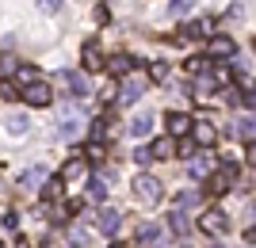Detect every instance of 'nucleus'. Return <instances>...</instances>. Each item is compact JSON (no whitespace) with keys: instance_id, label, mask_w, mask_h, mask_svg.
Returning a JSON list of instances; mask_svg holds the SVG:
<instances>
[{"instance_id":"f257e3e1","label":"nucleus","mask_w":256,"mask_h":248,"mask_svg":"<svg viewBox=\"0 0 256 248\" xmlns=\"http://www.w3.org/2000/svg\"><path fill=\"white\" fill-rule=\"evenodd\" d=\"M234 184H237V164L234 161H226L222 168H214V172L206 176V191L210 195H226Z\"/></svg>"},{"instance_id":"f03ea898","label":"nucleus","mask_w":256,"mask_h":248,"mask_svg":"<svg viewBox=\"0 0 256 248\" xmlns=\"http://www.w3.org/2000/svg\"><path fill=\"white\" fill-rule=\"evenodd\" d=\"M134 195H138L142 203H160V199H164V187H160V180L157 176H138V180H134Z\"/></svg>"},{"instance_id":"7ed1b4c3","label":"nucleus","mask_w":256,"mask_h":248,"mask_svg":"<svg viewBox=\"0 0 256 248\" xmlns=\"http://www.w3.org/2000/svg\"><path fill=\"white\" fill-rule=\"evenodd\" d=\"M80 126H84V115H80V111L76 107H65L62 115H58V138H76V134H80Z\"/></svg>"},{"instance_id":"20e7f679","label":"nucleus","mask_w":256,"mask_h":248,"mask_svg":"<svg viewBox=\"0 0 256 248\" xmlns=\"http://www.w3.org/2000/svg\"><path fill=\"white\" fill-rule=\"evenodd\" d=\"M23 99L31 103V107H50L54 103V88L46 80H31V84L23 88Z\"/></svg>"},{"instance_id":"39448f33","label":"nucleus","mask_w":256,"mask_h":248,"mask_svg":"<svg viewBox=\"0 0 256 248\" xmlns=\"http://www.w3.org/2000/svg\"><path fill=\"white\" fill-rule=\"evenodd\" d=\"M199 229H203V233H210V237L230 233V218H226V210H206V214L199 218Z\"/></svg>"},{"instance_id":"423d86ee","label":"nucleus","mask_w":256,"mask_h":248,"mask_svg":"<svg viewBox=\"0 0 256 248\" xmlns=\"http://www.w3.org/2000/svg\"><path fill=\"white\" fill-rule=\"evenodd\" d=\"M146 88H150V80H146V76H126V80H122V88H118V103H138Z\"/></svg>"},{"instance_id":"0eeeda50","label":"nucleus","mask_w":256,"mask_h":248,"mask_svg":"<svg viewBox=\"0 0 256 248\" xmlns=\"http://www.w3.org/2000/svg\"><path fill=\"white\" fill-rule=\"evenodd\" d=\"M88 172V157H69V161L62 164V172H58V184H73V180H80V176Z\"/></svg>"},{"instance_id":"6e6552de","label":"nucleus","mask_w":256,"mask_h":248,"mask_svg":"<svg viewBox=\"0 0 256 248\" xmlns=\"http://www.w3.org/2000/svg\"><path fill=\"white\" fill-rule=\"evenodd\" d=\"M176 153H180V145H176V138H168V134L150 141V161H172Z\"/></svg>"},{"instance_id":"1a4fd4ad","label":"nucleus","mask_w":256,"mask_h":248,"mask_svg":"<svg viewBox=\"0 0 256 248\" xmlns=\"http://www.w3.org/2000/svg\"><path fill=\"white\" fill-rule=\"evenodd\" d=\"M234 50H237V42L230 38V34H214L210 46H206V54H210V57H230Z\"/></svg>"},{"instance_id":"9d476101","label":"nucleus","mask_w":256,"mask_h":248,"mask_svg":"<svg viewBox=\"0 0 256 248\" xmlns=\"http://www.w3.org/2000/svg\"><path fill=\"white\" fill-rule=\"evenodd\" d=\"M164 122H168V138H180V134H188V130H192V119H188V115H184V111H168V115H164Z\"/></svg>"},{"instance_id":"9b49d317","label":"nucleus","mask_w":256,"mask_h":248,"mask_svg":"<svg viewBox=\"0 0 256 248\" xmlns=\"http://www.w3.org/2000/svg\"><path fill=\"white\" fill-rule=\"evenodd\" d=\"M118 226H122V218H118L115 210H104V214L96 218V229L104 233V237H115V233H118Z\"/></svg>"},{"instance_id":"f8f14e48","label":"nucleus","mask_w":256,"mask_h":248,"mask_svg":"<svg viewBox=\"0 0 256 248\" xmlns=\"http://www.w3.org/2000/svg\"><path fill=\"white\" fill-rule=\"evenodd\" d=\"M192 138L199 141V145H214V141H218V130H214L210 122H192Z\"/></svg>"},{"instance_id":"ddd939ff","label":"nucleus","mask_w":256,"mask_h":248,"mask_svg":"<svg viewBox=\"0 0 256 248\" xmlns=\"http://www.w3.org/2000/svg\"><path fill=\"white\" fill-rule=\"evenodd\" d=\"M62 80L69 88H73V96H88V76L76 73V69H69V73H62Z\"/></svg>"},{"instance_id":"4468645a","label":"nucleus","mask_w":256,"mask_h":248,"mask_svg":"<svg viewBox=\"0 0 256 248\" xmlns=\"http://www.w3.org/2000/svg\"><path fill=\"white\" fill-rule=\"evenodd\" d=\"M107 180H111L107 172L92 176V180H88V195H92V199H107V191H111V187H107Z\"/></svg>"},{"instance_id":"2eb2a0df","label":"nucleus","mask_w":256,"mask_h":248,"mask_svg":"<svg viewBox=\"0 0 256 248\" xmlns=\"http://www.w3.org/2000/svg\"><path fill=\"white\" fill-rule=\"evenodd\" d=\"M84 69H104V54L96 42H84Z\"/></svg>"},{"instance_id":"dca6fc26","label":"nucleus","mask_w":256,"mask_h":248,"mask_svg":"<svg viewBox=\"0 0 256 248\" xmlns=\"http://www.w3.org/2000/svg\"><path fill=\"white\" fill-rule=\"evenodd\" d=\"M46 180H50V172H46V168H27V172L20 176V184L23 187H34V184H46Z\"/></svg>"},{"instance_id":"f3484780","label":"nucleus","mask_w":256,"mask_h":248,"mask_svg":"<svg viewBox=\"0 0 256 248\" xmlns=\"http://www.w3.org/2000/svg\"><path fill=\"white\" fill-rule=\"evenodd\" d=\"M8 130L16 134V138H23V134H31V119H27V115H12V119H8Z\"/></svg>"},{"instance_id":"a211bd4d","label":"nucleus","mask_w":256,"mask_h":248,"mask_svg":"<svg viewBox=\"0 0 256 248\" xmlns=\"http://www.w3.org/2000/svg\"><path fill=\"white\" fill-rule=\"evenodd\" d=\"M150 126H153V115H146V111H142L138 119H134V126H130V134H134V138H146V134H150Z\"/></svg>"},{"instance_id":"6ab92c4d","label":"nucleus","mask_w":256,"mask_h":248,"mask_svg":"<svg viewBox=\"0 0 256 248\" xmlns=\"http://www.w3.org/2000/svg\"><path fill=\"white\" fill-rule=\"evenodd\" d=\"M210 19H199V23H192V27H188V31H184V38H210Z\"/></svg>"},{"instance_id":"aec40b11","label":"nucleus","mask_w":256,"mask_h":248,"mask_svg":"<svg viewBox=\"0 0 256 248\" xmlns=\"http://www.w3.org/2000/svg\"><path fill=\"white\" fill-rule=\"evenodd\" d=\"M168 226H172V233H180V237H184V233L192 229V222H188V214H184V210H176V214L168 218Z\"/></svg>"},{"instance_id":"412c9836","label":"nucleus","mask_w":256,"mask_h":248,"mask_svg":"<svg viewBox=\"0 0 256 248\" xmlns=\"http://www.w3.org/2000/svg\"><path fill=\"white\" fill-rule=\"evenodd\" d=\"M130 65H134V61H130V57L126 54H115V57H111V61H107V69H111V73H130Z\"/></svg>"},{"instance_id":"4be33fe9","label":"nucleus","mask_w":256,"mask_h":248,"mask_svg":"<svg viewBox=\"0 0 256 248\" xmlns=\"http://www.w3.org/2000/svg\"><path fill=\"white\" fill-rule=\"evenodd\" d=\"M214 172V161H206V157H199V161H192V176H199V180H206V176Z\"/></svg>"},{"instance_id":"5701e85b","label":"nucleus","mask_w":256,"mask_h":248,"mask_svg":"<svg viewBox=\"0 0 256 248\" xmlns=\"http://www.w3.org/2000/svg\"><path fill=\"white\" fill-rule=\"evenodd\" d=\"M192 8H195V0H172V4H168V15H176V19H180V15H188Z\"/></svg>"},{"instance_id":"b1692460","label":"nucleus","mask_w":256,"mask_h":248,"mask_svg":"<svg viewBox=\"0 0 256 248\" xmlns=\"http://www.w3.org/2000/svg\"><path fill=\"white\" fill-rule=\"evenodd\" d=\"M157 233H160V229L153 226V222H146V226L138 229V241H142V245H153V241H157Z\"/></svg>"},{"instance_id":"393cba45","label":"nucleus","mask_w":256,"mask_h":248,"mask_svg":"<svg viewBox=\"0 0 256 248\" xmlns=\"http://www.w3.org/2000/svg\"><path fill=\"white\" fill-rule=\"evenodd\" d=\"M16 80H20V84H31V80H38V73H34L31 65H20V69H16Z\"/></svg>"},{"instance_id":"a878e982","label":"nucleus","mask_w":256,"mask_h":248,"mask_svg":"<svg viewBox=\"0 0 256 248\" xmlns=\"http://www.w3.org/2000/svg\"><path fill=\"white\" fill-rule=\"evenodd\" d=\"M210 92H214V80H210V76H203V80L195 84V99H206Z\"/></svg>"},{"instance_id":"bb28decb","label":"nucleus","mask_w":256,"mask_h":248,"mask_svg":"<svg viewBox=\"0 0 256 248\" xmlns=\"http://www.w3.org/2000/svg\"><path fill=\"white\" fill-rule=\"evenodd\" d=\"M237 138L252 141V119H241V122H237Z\"/></svg>"},{"instance_id":"cd10ccee","label":"nucleus","mask_w":256,"mask_h":248,"mask_svg":"<svg viewBox=\"0 0 256 248\" xmlns=\"http://www.w3.org/2000/svg\"><path fill=\"white\" fill-rule=\"evenodd\" d=\"M58 195H62V184H58V180H46V191H42V199L50 203V199H58Z\"/></svg>"},{"instance_id":"c85d7f7f","label":"nucleus","mask_w":256,"mask_h":248,"mask_svg":"<svg viewBox=\"0 0 256 248\" xmlns=\"http://www.w3.org/2000/svg\"><path fill=\"white\" fill-rule=\"evenodd\" d=\"M195 203H199V195H195V191H184L180 199H176V210H184V206H195Z\"/></svg>"},{"instance_id":"c756f323","label":"nucleus","mask_w":256,"mask_h":248,"mask_svg":"<svg viewBox=\"0 0 256 248\" xmlns=\"http://www.w3.org/2000/svg\"><path fill=\"white\" fill-rule=\"evenodd\" d=\"M0 96H4V99H16L20 92H16V84H8V80H4V84H0Z\"/></svg>"},{"instance_id":"7c9ffc66","label":"nucleus","mask_w":256,"mask_h":248,"mask_svg":"<svg viewBox=\"0 0 256 248\" xmlns=\"http://www.w3.org/2000/svg\"><path fill=\"white\" fill-rule=\"evenodd\" d=\"M203 65H206L203 57H192V61H188V73H203Z\"/></svg>"},{"instance_id":"2f4dec72","label":"nucleus","mask_w":256,"mask_h":248,"mask_svg":"<svg viewBox=\"0 0 256 248\" xmlns=\"http://www.w3.org/2000/svg\"><path fill=\"white\" fill-rule=\"evenodd\" d=\"M0 73H16V61H12V57H0Z\"/></svg>"},{"instance_id":"473e14b6","label":"nucleus","mask_w":256,"mask_h":248,"mask_svg":"<svg viewBox=\"0 0 256 248\" xmlns=\"http://www.w3.org/2000/svg\"><path fill=\"white\" fill-rule=\"evenodd\" d=\"M38 4H42L46 11H58V8H62V4H65V0H38Z\"/></svg>"},{"instance_id":"72a5a7b5","label":"nucleus","mask_w":256,"mask_h":248,"mask_svg":"<svg viewBox=\"0 0 256 248\" xmlns=\"http://www.w3.org/2000/svg\"><path fill=\"white\" fill-rule=\"evenodd\" d=\"M111 248H122V245H111Z\"/></svg>"}]
</instances>
